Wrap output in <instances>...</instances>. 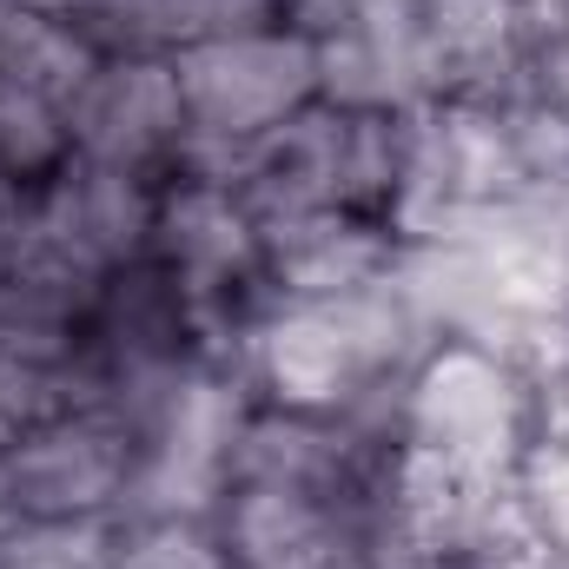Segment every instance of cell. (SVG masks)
<instances>
[{
  "mask_svg": "<svg viewBox=\"0 0 569 569\" xmlns=\"http://www.w3.org/2000/svg\"><path fill=\"white\" fill-rule=\"evenodd\" d=\"M172 80H179V107H186V133H192V152H186L192 172L226 166L232 152H246L291 113L325 100L318 40L298 20L186 40V47H172Z\"/></svg>",
  "mask_w": 569,
  "mask_h": 569,
  "instance_id": "1",
  "label": "cell"
},
{
  "mask_svg": "<svg viewBox=\"0 0 569 569\" xmlns=\"http://www.w3.org/2000/svg\"><path fill=\"white\" fill-rule=\"evenodd\" d=\"M159 186L166 179H140V172H120V166H93V159H67L33 199H27V226L60 246L73 266L113 279L127 266L146 259V239H152V206H159Z\"/></svg>",
  "mask_w": 569,
  "mask_h": 569,
  "instance_id": "9",
  "label": "cell"
},
{
  "mask_svg": "<svg viewBox=\"0 0 569 569\" xmlns=\"http://www.w3.org/2000/svg\"><path fill=\"white\" fill-rule=\"evenodd\" d=\"M212 172L246 199L259 232H272L284 219H305V212L351 206V107L318 100Z\"/></svg>",
  "mask_w": 569,
  "mask_h": 569,
  "instance_id": "8",
  "label": "cell"
},
{
  "mask_svg": "<svg viewBox=\"0 0 569 569\" xmlns=\"http://www.w3.org/2000/svg\"><path fill=\"white\" fill-rule=\"evenodd\" d=\"M73 159V120L60 100L33 93V87H7L0 80V186L13 199H33L60 166Z\"/></svg>",
  "mask_w": 569,
  "mask_h": 569,
  "instance_id": "12",
  "label": "cell"
},
{
  "mask_svg": "<svg viewBox=\"0 0 569 569\" xmlns=\"http://www.w3.org/2000/svg\"><path fill=\"white\" fill-rule=\"evenodd\" d=\"M523 497V490H517ZM463 569H569V550L557 537H543V523L530 517V503H517V517L497 530L490 550H477Z\"/></svg>",
  "mask_w": 569,
  "mask_h": 569,
  "instance_id": "14",
  "label": "cell"
},
{
  "mask_svg": "<svg viewBox=\"0 0 569 569\" xmlns=\"http://www.w3.org/2000/svg\"><path fill=\"white\" fill-rule=\"evenodd\" d=\"M0 517H13V510H7V490H0Z\"/></svg>",
  "mask_w": 569,
  "mask_h": 569,
  "instance_id": "15",
  "label": "cell"
},
{
  "mask_svg": "<svg viewBox=\"0 0 569 569\" xmlns=\"http://www.w3.org/2000/svg\"><path fill=\"white\" fill-rule=\"evenodd\" d=\"M298 27H311V40H318V73H325L331 107L418 113L437 100L418 0H331L325 13H311Z\"/></svg>",
  "mask_w": 569,
  "mask_h": 569,
  "instance_id": "5",
  "label": "cell"
},
{
  "mask_svg": "<svg viewBox=\"0 0 569 569\" xmlns=\"http://www.w3.org/2000/svg\"><path fill=\"white\" fill-rule=\"evenodd\" d=\"M73 405V378H53V371H27L13 358H0V443H13L27 425L53 418Z\"/></svg>",
  "mask_w": 569,
  "mask_h": 569,
  "instance_id": "13",
  "label": "cell"
},
{
  "mask_svg": "<svg viewBox=\"0 0 569 569\" xmlns=\"http://www.w3.org/2000/svg\"><path fill=\"white\" fill-rule=\"evenodd\" d=\"M398 443L470 477H517L530 457V398L517 365L483 338H437L398 385Z\"/></svg>",
  "mask_w": 569,
  "mask_h": 569,
  "instance_id": "3",
  "label": "cell"
},
{
  "mask_svg": "<svg viewBox=\"0 0 569 569\" xmlns=\"http://www.w3.org/2000/svg\"><path fill=\"white\" fill-rule=\"evenodd\" d=\"M212 530L232 569H378L371 563V510L311 497V490L226 483Z\"/></svg>",
  "mask_w": 569,
  "mask_h": 569,
  "instance_id": "7",
  "label": "cell"
},
{
  "mask_svg": "<svg viewBox=\"0 0 569 569\" xmlns=\"http://www.w3.org/2000/svg\"><path fill=\"white\" fill-rule=\"evenodd\" d=\"M437 100H503L537 67V33L517 0H418Z\"/></svg>",
  "mask_w": 569,
  "mask_h": 569,
  "instance_id": "11",
  "label": "cell"
},
{
  "mask_svg": "<svg viewBox=\"0 0 569 569\" xmlns=\"http://www.w3.org/2000/svg\"><path fill=\"white\" fill-rule=\"evenodd\" d=\"M405 259V239L351 206L305 212L266 232V291L272 305H338L365 284L391 279Z\"/></svg>",
  "mask_w": 569,
  "mask_h": 569,
  "instance_id": "10",
  "label": "cell"
},
{
  "mask_svg": "<svg viewBox=\"0 0 569 569\" xmlns=\"http://www.w3.org/2000/svg\"><path fill=\"white\" fill-rule=\"evenodd\" d=\"M140 483V430L107 405H67L0 443L7 510L27 523H113Z\"/></svg>",
  "mask_w": 569,
  "mask_h": 569,
  "instance_id": "4",
  "label": "cell"
},
{
  "mask_svg": "<svg viewBox=\"0 0 569 569\" xmlns=\"http://www.w3.org/2000/svg\"><path fill=\"white\" fill-rule=\"evenodd\" d=\"M146 259L186 298L206 351L226 358V365H239L246 331L272 311V291H266V232L246 212V199L219 172H192V166L172 172L159 186V206H152Z\"/></svg>",
  "mask_w": 569,
  "mask_h": 569,
  "instance_id": "2",
  "label": "cell"
},
{
  "mask_svg": "<svg viewBox=\"0 0 569 569\" xmlns=\"http://www.w3.org/2000/svg\"><path fill=\"white\" fill-rule=\"evenodd\" d=\"M73 152L93 166H120L140 179H172L192 152L172 53H107L80 100L67 107Z\"/></svg>",
  "mask_w": 569,
  "mask_h": 569,
  "instance_id": "6",
  "label": "cell"
}]
</instances>
